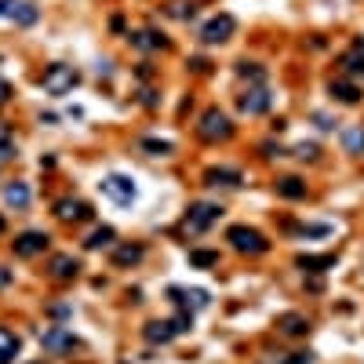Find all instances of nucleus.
I'll return each mask as SVG.
<instances>
[{
	"instance_id": "obj_19",
	"label": "nucleus",
	"mask_w": 364,
	"mask_h": 364,
	"mask_svg": "<svg viewBox=\"0 0 364 364\" xmlns=\"http://www.w3.org/2000/svg\"><path fill=\"white\" fill-rule=\"evenodd\" d=\"M277 194L288 197V201H303L306 197V182L299 179V175H284L281 182H277Z\"/></svg>"
},
{
	"instance_id": "obj_30",
	"label": "nucleus",
	"mask_w": 364,
	"mask_h": 364,
	"mask_svg": "<svg viewBox=\"0 0 364 364\" xmlns=\"http://www.w3.org/2000/svg\"><path fill=\"white\" fill-rule=\"evenodd\" d=\"M142 149H149L153 157H168L175 146H171V142H161V139H142Z\"/></svg>"
},
{
	"instance_id": "obj_37",
	"label": "nucleus",
	"mask_w": 364,
	"mask_h": 364,
	"mask_svg": "<svg viewBox=\"0 0 364 364\" xmlns=\"http://www.w3.org/2000/svg\"><path fill=\"white\" fill-rule=\"evenodd\" d=\"M317 127H320V132H328V127H335V124H332L325 113H317Z\"/></svg>"
},
{
	"instance_id": "obj_23",
	"label": "nucleus",
	"mask_w": 364,
	"mask_h": 364,
	"mask_svg": "<svg viewBox=\"0 0 364 364\" xmlns=\"http://www.w3.org/2000/svg\"><path fill=\"white\" fill-rule=\"evenodd\" d=\"M11 161H15V132H11V124L0 120V168Z\"/></svg>"
},
{
	"instance_id": "obj_1",
	"label": "nucleus",
	"mask_w": 364,
	"mask_h": 364,
	"mask_svg": "<svg viewBox=\"0 0 364 364\" xmlns=\"http://www.w3.org/2000/svg\"><path fill=\"white\" fill-rule=\"evenodd\" d=\"M40 84H44V92L62 99V95H70L77 84H80V73L73 66H66V62H55V66L44 70V77H40Z\"/></svg>"
},
{
	"instance_id": "obj_8",
	"label": "nucleus",
	"mask_w": 364,
	"mask_h": 364,
	"mask_svg": "<svg viewBox=\"0 0 364 364\" xmlns=\"http://www.w3.org/2000/svg\"><path fill=\"white\" fill-rule=\"evenodd\" d=\"M233 30H237V18H233V15H215L201 30V40H204L208 48H215V44H226V40L233 37Z\"/></svg>"
},
{
	"instance_id": "obj_29",
	"label": "nucleus",
	"mask_w": 364,
	"mask_h": 364,
	"mask_svg": "<svg viewBox=\"0 0 364 364\" xmlns=\"http://www.w3.org/2000/svg\"><path fill=\"white\" fill-rule=\"evenodd\" d=\"M237 77H244V80H255V84H263L266 80V70L259 66V62H237Z\"/></svg>"
},
{
	"instance_id": "obj_25",
	"label": "nucleus",
	"mask_w": 364,
	"mask_h": 364,
	"mask_svg": "<svg viewBox=\"0 0 364 364\" xmlns=\"http://www.w3.org/2000/svg\"><path fill=\"white\" fill-rule=\"evenodd\" d=\"M113 237H117V233H113L110 226H99V230L92 233V237L84 241V248H88V251H99V248H110V244H113Z\"/></svg>"
},
{
	"instance_id": "obj_6",
	"label": "nucleus",
	"mask_w": 364,
	"mask_h": 364,
	"mask_svg": "<svg viewBox=\"0 0 364 364\" xmlns=\"http://www.w3.org/2000/svg\"><path fill=\"white\" fill-rule=\"evenodd\" d=\"M0 18H8L15 26H33L40 18V11L33 0H0Z\"/></svg>"
},
{
	"instance_id": "obj_20",
	"label": "nucleus",
	"mask_w": 364,
	"mask_h": 364,
	"mask_svg": "<svg viewBox=\"0 0 364 364\" xmlns=\"http://www.w3.org/2000/svg\"><path fill=\"white\" fill-rule=\"evenodd\" d=\"M18 335L11 332V328H0V364H11L15 357H18Z\"/></svg>"
},
{
	"instance_id": "obj_13",
	"label": "nucleus",
	"mask_w": 364,
	"mask_h": 364,
	"mask_svg": "<svg viewBox=\"0 0 364 364\" xmlns=\"http://www.w3.org/2000/svg\"><path fill=\"white\" fill-rule=\"evenodd\" d=\"M135 51H168V37L157 30H139V33H127Z\"/></svg>"
},
{
	"instance_id": "obj_28",
	"label": "nucleus",
	"mask_w": 364,
	"mask_h": 364,
	"mask_svg": "<svg viewBox=\"0 0 364 364\" xmlns=\"http://www.w3.org/2000/svg\"><path fill=\"white\" fill-rule=\"evenodd\" d=\"M342 66H346V73H364V44H357L353 51H346L342 55Z\"/></svg>"
},
{
	"instance_id": "obj_10",
	"label": "nucleus",
	"mask_w": 364,
	"mask_h": 364,
	"mask_svg": "<svg viewBox=\"0 0 364 364\" xmlns=\"http://www.w3.org/2000/svg\"><path fill=\"white\" fill-rule=\"evenodd\" d=\"M55 219L58 222H84V219H92V204H84L77 197H62L55 204Z\"/></svg>"
},
{
	"instance_id": "obj_11",
	"label": "nucleus",
	"mask_w": 364,
	"mask_h": 364,
	"mask_svg": "<svg viewBox=\"0 0 364 364\" xmlns=\"http://www.w3.org/2000/svg\"><path fill=\"white\" fill-rule=\"evenodd\" d=\"M40 342H44L51 353H66V350L77 346V335L70 328H44V332H40Z\"/></svg>"
},
{
	"instance_id": "obj_32",
	"label": "nucleus",
	"mask_w": 364,
	"mask_h": 364,
	"mask_svg": "<svg viewBox=\"0 0 364 364\" xmlns=\"http://www.w3.org/2000/svg\"><path fill=\"white\" fill-rule=\"evenodd\" d=\"M299 233H303V237H325V233H332V226H303Z\"/></svg>"
},
{
	"instance_id": "obj_31",
	"label": "nucleus",
	"mask_w": 364,
	"mask_h": 364,
	"mask_svg": "<svg viewBox=\"0 0 364 364\" xmlns=\"http://www.w3.org/2000/svg\"><path fill=\"white\" fill-rule=\"evenodd\" d=\"M317 153H320L317 142H299V146H295V157H299V161H317Z\"/></svg>"
},
{
	"instance_id": "obj_39",
	"label": "nucleus",
	"mask_w": 364,
	"mask_h": 364,
	"mask_svg": "<svg viewBox=\"0 0 364 364\" xmlns=\"http://www.w3.org/2000/svg\"><path fill=\"white\" fill-rule=\"evenodd\" d=\"M0 233H4V215H0Z\"/></svg>"
},
{
	"instance_id": "obj_33",
	"label": "nucleus",
	"mask_w": 364,
	"mask_h": 364,
	"mask_svg": "<svg viewBox=\"0 0 364 364\" xmlns=\"http://www.w3.org/2000/svg\"><path fill=\"white\" fill-rule=\"evenodd\" d=\"M310 360H313V353H291L284 364H310Z\"/></svg>"
},
{
	"instance_id": "obj_12",
	"label": "nucleus",
	"mask_w": 364,
	"mask_h": 364,
	"mask_svg": "<svg viewBox=\"0 0 364 364\" xmlns=\"http://www.w3.org/2000/svg\"><path fill=\"white\" fill-rule=\"evenodd\" d=\"M0 197H4V204L11 208V211H26L30 208V201H33V194H30V186L26 182H8L4 189H0Z\"/></svg>"
},
{
	"instance_id": "obj_18",
	"label": "nucleus",
	"mask_w": 364,
	"mask_h": 364,
	"mask_svg": "<svg viewBox=\"0 0 364 364\" xmlns=\"http://www.w3.org/2000/svg\"><path fill=\"white\" fill-rule=\"evenodd\" d=\"M142 255H146L142 244H120V248H113V266H135V263H142Z\"/></svg>"
},
{
	"instance_id": "obj_14",
	"label": "nucleus",
	"mask_w": 364,
	"mask_h": 364,
	"mask_svg": "<svg viewBox=\"0 0 364 364\" xmlns=\"http://www.w3.org/2000/svg\"><path fill=\"white\" fill-rule=\"evenodd\" d=\"M48 270H51V277H55V281H73V277L80 273V263L73 259V255H55Z\"/></svg>"
},
{
	"instance_id": "obj_17",
	"label": "nucleus",
	"mask_w": 364,
	"mask_h": 364,
	"mask_svg": "<svg viewBox=\"0 0 364 364\" xmlns=\"http://www.w3.org/2000/svg\"><path fill=\"white\" fill-rule=\"evenodd\" d=\"M277 328H281L284 335H306L310 332V320L303 313H281V317H277Z\"/></svg>"
},
{
	"instance_id": "obj_35",
	"label": "nucleus",
	"mask_w": 364,
	"mask_h": 364,
	"mask_svg": "<svg viewBox=\"0 0 364 364\" xmlns=\"http://www.w3.org/2000/svg\"><path fill=\"white\" fill-rule=\"evenodd\" d=\"M263 153H266V157H281L284 149H281V146H273V142H266V146H263Z\"/></svg>"
},
{
	"instance_id": "obj_9",
	"label": "nucleus",
	"mask_w": 364,
	"mask_h": 364,
	"mask_svg": "<svg viewBox=\"0 0 364 364\" xmlns=\"http://www.w3.org/2000/svg\"><path fill=\"white\" fill-rule=\"evenodd\" d=\"M102 194L110 201H117V204H132L135 201V182L124 179V175H106L102 179Z\"/></svg>"
},
{
	"instance_id": "obj_27",
	"label": "nucleus",
	"mask_w": 364,
	"mask_h": 364,
	"mask_svg": "<svg viewBox=\"0 0 364 364\" xmlns=\"http://www.w3.org/2000/svg\"><path fill=\"white\" fill-rule=\"evenodd\" d=\"M219 263V251H208V248H194L189 251V266H197V270H208V266H215Z\"/></svg>"
},
{
	"instance_id": "obj_34",
	"label": "nucleus",
	"mask_w": 364,
	"mask_h": 364,
	"mask_svg": "<svg viewBox=\"0 0 364 364\" xmlns=\"http://www.w3.org/2000/svg\"><path fill=\"white\" fill-rule=\"evenodd\" d=\"M189 66H194L197 73H208V66H211V62H208V58H189Z\"/></svg>"
},
{
	"instance_id": "obj_24",
	"label": "nucleus",
	"mask_w": 364,
	"mask_h": 364,
	"mask_svg": "<svg viewBox=\"0 0 364 364\" xmlns=\"http://www.w3.org/2000/svg\"><path fill=\"white\" fill-rule=\"evenodd\" d=\"M164 11H168L171 18H179V23H186V18L197 15V0H168Z\"/></svg>"
},
{
	"instance_id": "obj_36",
	"label": "nucleus",
	"mask_w": 364,
	"mask_h": 364,
	"mask_svg": "<svg viewBox=\"0 0 364 364\" xmlns=\"http://www.w3.org/2000/svg\"><path fill=\"white\" fill-rule=\"evenodd\" d=\"M8 99H11V84L0 80V102H8Z\"/></svg>"
},
{
	"instance_id": "obj_40",
	"label": "nucleus",
	"mask_w": 364,
	"mask_h": 364,
	"mask_svg": "<svg viewBox=\"0 0 364 364\" xmlns=\"http://www.w3.org/2000/svg\"><path fill=\"white\" fill-rule=\"evenodd\" d=\"M37 364H44V360H37Z\"/></svg>"
},
{
	"instance_id": "obj_26",
	"label": "nucleus",
	"mask_w": 364,
	"mask_h": 364,
	"mask_svg": "<svg viewBox=\"0 0 364 364\" xmlns=\"http://www.w3.org/2000/svg\"><path fill=\"white\" fill-rule=\"evenodd\" d=\"M342 146H346V153H364V124L346 127V132H342Z\"/></svg>"
},
{
	"instance_id": "obj_38",
	"label": "nucleus",
	"mask_w": 364,
	"mask_h": 364,
	"mask_svg": "<svg viewBox=\"0 0 364 364\" xmlns=\"http://www.w3.org/2000/svg\"><path fill=\"white\" fill-rule=\"evenodd\" d=\"M8 284H11V270L0 266V288H8Z\"/></svg>"
},
{
	"instance_id": "obj_4",
	"label": "nucleus",
	"mask_w": 364,
	"mask_h": 364,
	"mask_svg": "<svg viewBox=\"0 0 364 364\" xmlns=\"http://www.w3.org/2000/svg\"><path fill=\"white\" fill-rule=\"evenodd\" d=\"M270 106H273V95H270L266 84H255V88H248V92L237 99V110H241L244 117H263Z\"/></svg>"
},
{
	"instance_id": "obj_5",
	"label": "nucleus",
	"mask_w": 364,
	"mask_h": 364,
	"mask_svg": "<svg viewBox=\"0 0 364 364\" xmlns=\"http://www.w3.org/2000/svg\"><path fill=\"white\" fill-rule=\"evenodd\" d=\"M219 215H222V208H219V204L201 201V204L189 208V215L182 219V230H186V233H204L211 222H219Z\"/></svg>"
},
{
	"instance_id": "obj_15",
	"label": "nucleus",
	"mask_w": 364,
	"mask_h": 364,
	"mask_svg": "<svg viewBox=\"0 0 364 364\" xmlns=\"http://www.w3.org/2000/svg\"><path fill=\"white\" fill-rule=\"evenodd\" d=\"M204 182L208 186H230L233 189V186H241L244 179H241V171H233V168H208L204 171Z\"/></svg>"
},
{
	"instance_id": "obj_21",
	"label": "nucleus",
	"mask_w": 364,
	"mask_h": 364,
	"mask_svg": "<svg viewBox=\"0 0 364 364\" xmlns=\"http://www.w3.org/2000/svg\"><path fill=\"white\" fill-rule=\"evenodd\" d=\"M335 266V255H299V270L306 273H325Z\"/></svg>"
},
{
	"instance_id": "obj_2",
	"label": "nucleus",
	"mask_w": 364,
	"mask_h": 364,
	"mask_svg": "<svg viewBox=\"0 0 364 364\" xmlns=\"http://www.w3.org/2000/svg\"><path fill=\"white\" fill-rule=\"evenodd\" d=\"M197 135L204 139V142H226L230 135H233V120L222 113V110H204L201 113V124H197Z\"/></svg>"
},
{
	"instance_id": "obj_7",
	"label": "nucleus",
	"mask_w": 364,
	"mask_h": 364,
	"mask_svg": "<svg viewBox=\"0 0 364 364\" xmlns=\"http://www.w3.org/2000/svg\"><path fill=\"white\" fill-rule=\"evenodd\" d=\"M51 244V237L44 230H26V233H18V237L11 241V248H15V255L18 259H33V255H40Z\"/></svg>"
},
{
	"instance_id": "obj_3",
	"label": "nucleus",
	"mask_w": 364,
	"mask_h": 364,
	"mask_svg": "<svg viewBox=\"0 0 364 364\" xmlns=\"http://www.w3.org/2000/svg\"><path fill=\"white\" fill-rule=\"evenodd\" d=\"M226 241L233 244V251H241V255H263L270 248V241L263 237L259 230H251V226H230Z\"/></svg>"
},
{
	"instance_id": "obj_16",
	"label": "nucleus",
	"mask_w": 364,
	"mask_h": 364,
	"mask_svg": "<svg viewBox=\"0 0 364 364\" xmlns=\"http://www.w3.org/2000/svg\"><path fill=\"white\" fill-rule=\"evenodd\" d=\"M328 92H332V99L346 102V106H357V102H360V95H364L353 80H332V88H328Z\"/></svg>"
},
{
	"instance_id": "obj_22",
	"label": "nucleus",
	"mask_w": 364,
	"mask_h": 364,
	"mask_svg": "<svg viewBox=\"0 0 364 364\" xmlns=\"http://www.w3.org/2000/svg\"><path fill=\"white\" fill-rule=\"evenodd\" d=\"M146 339L164 346V342L175 339V328H171V320H149V325H146Z\"/></svg>"
}]
</instances>
